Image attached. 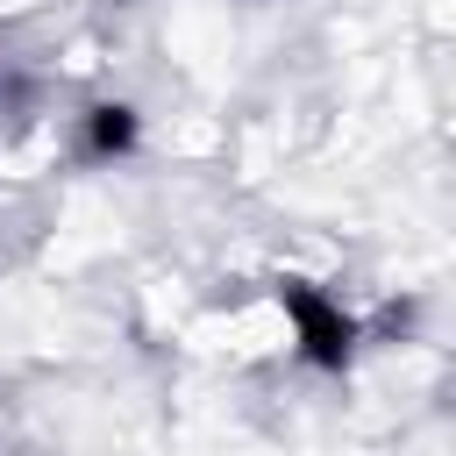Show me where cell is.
<instances>
[{
    "label": "cell",
    "instance_id": "2",
    "mask_svg": "<svg viewBox=\"0 0 456 456\" xmlns=\"http://www.w3.org/2000/svg\"><path fill=\"white\" fill-rule=\"evenodd\" d=\"M142 142V114L128 100H93L78 114V157L86 164H114V157H135Z\"/></svg>",
    "mask_w": 456,
    "mask_h": 456
},
{
    "label": "cell",
    "instance_id": "1",
    "mask_svg": "<svg viewBox=\"0 0 456 456\" xmlns=\"http://www.w3.org/2000/svg\"><path fill=\"white\" fill-rule=\"evenodd\" d=\"M278 314H285V328H292L299 363H314V370H328V378H342V370L356 363L363 328H356V314H349L335 292H321L314 278H278Z\"/></svg>",
    "mask_w": 456,
    "mask_h": 456
}]
</instances>
